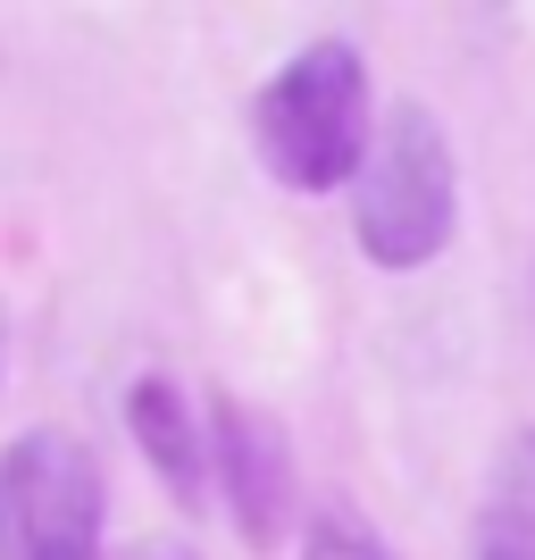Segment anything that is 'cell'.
Masks as SVG:
<instances>
[{"mask_svg":"<svg viewBox=\"0 0 535 560\" xmlns=\"http://www.w3.org/2000/svg\"><path fill=\"white\" fill-rule=\"evenodd\" d=\"M369 59L344 34H318L252 93V151L284 192H335L369 167Z\"/></svg>","mask_w":535,"mask_h":560,"instance_id":"obj_1","label":"cell"},{"mask_svg":"<svg viewBox=\"0 0 535 560\" xmlns=\"http://www.w3.org/2000/svg\"><path fill=\"white\" fill-rule=\"evenodd\" d=\"M351 234L394 277L452 252V234H461V160H452V135H443V117L427 101L385 109L369 167L351 185Z\"/></svg>","mask_w":535,"mask_h":560,"instance_id":"obj_2","label":"cell"},{"mask_svg":"<svg viewBox=\"0 0 535 560\" xmlns=\"http://www.w3.org/2000/svg\"><path fill=\"white\" fill-rule=\"evenodd\" d=\"M109 477L75 427H25L0 452V560H101Z\"/></svg>","mask_w":535,"mask_h":560,"instance_id":"obj_3","label":"cell"},{"mask_svg":"<svg viewBox=\"0 0 535 560\" xmlns=\"http://www.w3.org/2000/svg\"><path fill=\"white\" fill-rule=\"evenodd\" d=\"M210 486H218L234 536L252 544V552H277V544L293 536V502H302L293 435L243 394L210 401Z\"/></svg>","mask_w":535,"mask_h":560,"instance_id":"obj_4","label":"cell"},{"mask_svg":"<svg viewBox=\"0 0 535 560\" xmlns=\"http://www.w3.org/2000/svg\"><path fill=\"white\" fill-rule=\"evenodd\" d=\"M126 427H135V452L151 460V477L167 486V502L201 511V493H210V427L185 401V385L160 376V369L135 376L126 385Z\"/></svg>","mask_w":535,"mask_h":560,"instance_id":"obj_5","label":"cell"},{"mask_svg":"<svg viewBox=\"0 0 535 560\" xmlns=\"http://www.w3.org/2000/svg\"><path fill=\"white\" fill-rule=\"evenodd\" d=\"M468 560H535V427H519L468 518Z\"/></svg>","mask_w":535,"mask_h":560,"instance_id":"obj_6","label":"cell"},{"mask_svg":"<svg viewBox=\"0 0 535 560\" xmlns=\"http://www.w3.org/2000/svg\"><path fill=\"white\" fill-rule=\"evenodd\" d=\"M302 560H394L385 544L360 527V518H344V511H318L302 527Z\"/></svg>","mask_w":535,"mask_h":560,"instance_id":"obj_7","label":"cell"},{"mask_svg":"<svg viewBox=\"0 0 535 560\" xmlns=\"http://www.w3.org/2000/svg\"><path fill=\"white\" fill-rule=\"evenodd\" d=\"M126 560H201V552H193V544H135Z\"/></svg>","mask_w":535,"mask_h":560,"instance_id":"obj_8","label":"cell"},{"mask_svg":"<svg viewBox=\"0 0 535 560\" xmlns=\"http://www.w3.org/2000/svg\"><path fill=\"white\" fill-rule=\"evenodd\" d=\"M0 385H9V310H0Z\"/></svg>","mask_w":535,"mask_h":560,"instance_id":"obj_9","label":"cell"}]
</instances>
